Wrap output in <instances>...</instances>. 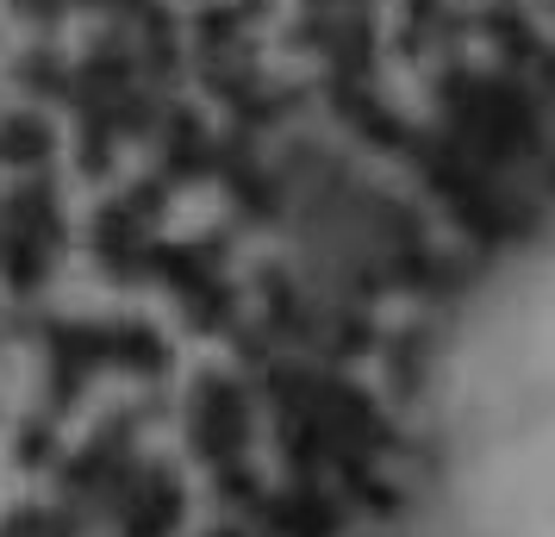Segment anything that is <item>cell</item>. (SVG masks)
<instances>
[{"instance_id":"obj_1","label":"cell","mask_w":555,"mask_h":537,"mask_svg":"<svg viewBox=\"0 0 555 537\" xmlns=\"http://www.w3.org/2000/svg\"><path fill=\"white\" fill-rule=\"evenodd\" d=\"M443 532L555 537V251L518 263L455 344Z\"/></svg>"}]
</instances>
